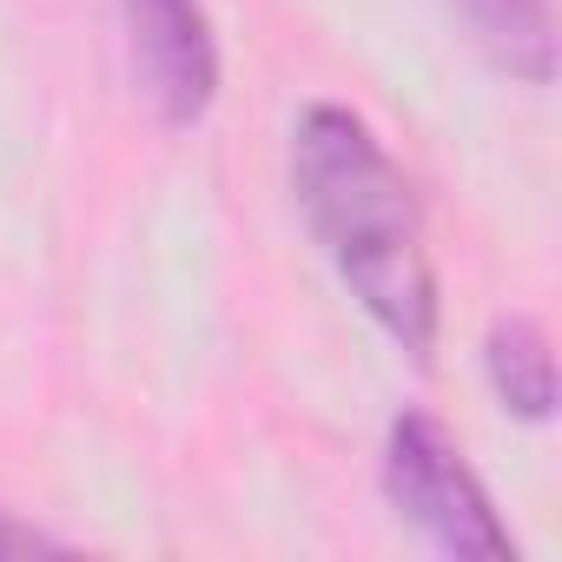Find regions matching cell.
<instances>
[{"label": "cell", "instance_id": "cell-1", "mask_svg": "<svg viewBox=\"0 0 562 562\" xmlns=\"http://www.w3.org/2000/svg\"><path fill=\"white\" fill-rule=\"evenodd\" d=\"M292 192L351 285V299L384 325V338L411 358L437 345V271L424 251V218L411 179L384 153V139L338 100H318L292 126Z\"/></svg>", "mask_w": 562, "mask_h": 562}, {"label": "cell", "instance_id": "cell-2", "mask_svg": "<svg viewBox=\"0 0 562 562\" xmlns=\"http://www.w3.org/2000/svg\"><path fill=\"white\" fill-rule=\"evenodd\" d=\"M384 496H391L397 516H411L443 555L516 562V542H509V529L496 522L490 490L476 483V470L463 463L457 437H450L430 411L391 417V437H384Z\"/></svg>", "mask_w": 562, "mask_h": 562}, {"label": "cell", "instance_id": "cell-3", "mask_svg": "<svg viewBox=\"0 0 562 562\" xmlns=\"http://www.w3.org/2000/svg\"><path fill=\"white\" fill-rule=\"evenodd\" d=\"M133 80L159 126H199L218 100V41L199 0H120Z\"/></svg>", "mask_w": 562, "mask_h": 562}, {"label": "cell", "instance_id": "cell-4", "mask_svg": "<svg viewBox=\"0 0 562 562\" xmlns=\"http://www.w3.org/2000/svg\"><path fill=\"white\" fill-rule=\"evenodd\" d=\"M450 8L463 14V27L503 74L529 87L555 80V8L549 0H450Z\"/></svg>", "mask_w": 562, "mask_h": 562}, {"label": "cell", "instance_id": "cell-5", "mask_svg": "<svg viewBox=\"0 0 562 562\" xmlns=\"http://www.w3.org/2000/svg\"><path fill=\"white\" fill-rule=\"evenodd\" d=\"M483 364H490L496 397H503L516 417L542 424V417L555 411V358H549V338H542L536 318H522V312L496 318L490 338H483Z\"/></svg>", "mask_w": 562, "mask_h": 562}, {"label": "cell", "instance_id": "cell-6", "mask_svg": "<svg viewBox=\"0 0 562 562\" xmlns=\"http://www.w3.org/2000/svg\"><path fill=\"white\" fill-rule=\"evenodd\" d=\"M60 549H67V536L27 522L14 509H0V562H14V555H60Z\"/></svg>", "mask_w": 562, "mask_h": 562}]
</instances>
